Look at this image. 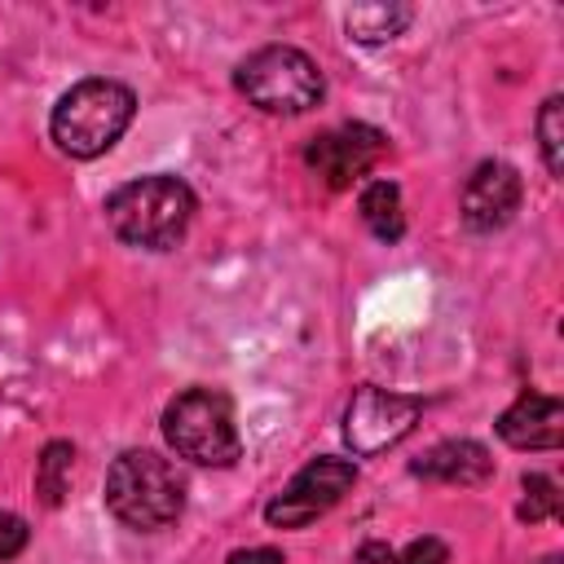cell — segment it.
<instances>
[{
	"label": "cell",
	"instance_id": "5bb4252c",
	"mask_svg": "<svg viewBox=\"0 0 564 564\" xmlns=\"http://www.w3.org/2000/svg\"><path fill=\"white\" fill-rule=\"evenodd\" d=\"M70 467H75V449H70V441H48L44 454L35 458V494H40L44 507H57V502L66 498Z\"/></svg>",
	"mask_w": 564,
	"mask_h": 564
},
{
	"label": "cell",
	"instance_id": "52a82bcc",
	"mask_svg": "<svg viewBox=\"0 0 564 564\" xmlns=\"http://www.w3.org/2000/svg\"><path fill=\"white\" fill-rule=\"evenodd\" d=\"M352 485H357V463H348V458H313L308 467H300L291 476V485L282 494H273L264 502V520L273 529H304L317 516H326Z\"/></svg>",
	"mask_w": 564,
	"mask_h": 564
},
{
	"label": "cell",
	"instance_id": "ba28073f",
	"mask_svg": "<svg viewBox=\"0 0 564 564\" xmlns=\"http://www.w3.org/2000/svg\"><path fill=\"white\" fill-rule=\"evenodd\" d=\"M388 141L383 132H375L370 123H344L335 132H322L308 141L304 163L330 185V189H348L352 181H361L379 159H383Z\"/></svg>",
	"mask_w": 564,
	"mask_h": 564
},
{
	"label": "cell",
	"instance_id": "e0dca14e",
	"mask_svg": "<svg viewBox=\"0 0 564 564\" xmlns=\"http://www.w3.org/2000/svg\"><path fill=\"white\" fill-rule=\"evenodd\" d=\"M26 538H31L26 520H22V516H13V511H0V560H13V555H22Z\"/></svg>",
	"mask_w": 564,
	"mask_h": 564
},
{
	"label": "cell",
	"instance_id": "ffe728a7",
	"mask_svg": "<svg viewBox=\"0 0 564 564\" xmlns=\"http://www.w3.org/2000/svg\"><path fill=\"white\" fill-rule=\"evenodd\" d=\"M361 560H366V564H392L397 555H392L388 546H379V542H366V546H361Z\"/></svg>",
	"mask_w": 564,
	"mask_h": 564
},
{
	"label": "cell",
	"instance_id": "9a60e30c",
	"mask_svg": "<svg viewBox=\"0 0 564 564\" xmlns=\"http://www.w3.org/2000/svg\"><path fill=\"white\" fill-rule=\"evenodd\" d=\"M520 485H524V498H520V507H516V516H520V520L538 524V520H555V516H560V489H555V480H551V476L529 471Z\"/></svg>",
	"mask_w": 564,
	"mask_h": 564
},
{
	"label": "cell",
	"instance_id": "ac0fdd59",
	"mask_svg": "<svg viewBox=\"0 0 564 564\" xmlns=\"http://www.w3.org/2000/svg\"><path fill=\"white\" fill-rule=\"evenodd\" d=\"M445 560H449V551L441 538H414L392 564H445Z\"/></svg>",
	"mask_w": 564,
	"mask_h": 564
},
{
	"label": "cell",
	"instance_id": "5b68a950",
	"mask_svg": "<svg viewBox=\"0 0 564 564\" xmlns=\"http://www.w3.org/2000/svg\"><path fill=\"white\" fill-rule=\"evenodd\" d=\"M238 93L264 110V115H304L322 101L326 93V79L317 70V62L295 48V44H269V48H256L238 75H234Z\"/></svg>",
	"mask_w": 564,
	"mask_h": 564
},
{
	"label": "cell",
	"instance_id": "9c48e42d",
	"mask_svg": "<svg viewBox=\"0 0 564 564\" xmlns=\"http://www.w3.org/2000/svg\"><path fill=\"white\" fill-rule=\"evenodd\" d=\"M520 198H524L520 172L502 159H485L463 185V225L471 234H494L520 212Z\"/></svg>",
	"mask_w": 564,
	"mask_h": 564
},
{
	"label": "cell",
	"instance_id": "277c9868",
	"mask_svg": "<svg viewBox=\"0 0 564 564\" xmlns=\"http://www.w3.org/2000/svg\"><path fill=\"white\" fill-rule=\"evenodd\" d=\"M167 445L198 467H234L242 454L234 405L220 388H185L163 410Z\"/></svg>",
	"mask_w": 564,
	"mask_h": 564
},
{
	"label": "cell",
	"instance_id": "d6986e66",
	"mask_svg": "<svg viewBox=\"0 0 564 564\" xmlns=\"http://www.w3.org/2000/svg\"><path fill=\"white\" fill-rule=\"evenodd\" d=\"M225 564H286V560L273 546H247V551H229Z\"/></svg>",
	"mask_w": 564,
	"mask_h": 564
},
{
	"label": "cell",
	"instance_id": "30bf717a",
	"mask_svg": "<svg viewBox=\"0 0 564 564\" xmlns=\"http://www.w3.org/2000/svg\"><path fill=\"white\" fill-rule=\"evenodd\" d=\"M498 436L511 449H555L564 441V405L551 392H520L502 419H498Z\"/></svg>",
	"mask_w": 564,
	"mask_h": 564
},
{
	"label": "cell",
	"instance_id": "7a4b0ae2",
	"mask_svg": "<svg viewBox=\"0 0 564 564\" xmlns=\"http://www.w3.org/2000/svg\"><path fill=\"white\" fill-rule=\"evenodd\" d=\"M137 97L119 79H79L66 88L48 115V132L62 154L70 159H97L106 154L132 123Z\"/></svg>",
	"mask_w": 564,
	"mask_h": 564
},
{
	"label": "cell",
	"instance_id": "6da1fadb",
	"mask_svg": "<svg viewBox=\"0 0 564 564\" xmlns=\"http://www.w3.org/2000/svg\"><path fill=\"white\" fill-rule=\"evenodd\" d=\"M106 220L119 242L141 251H167L194 220V189L167 172L137 176L106 198Z\"/></svg>",
	"mask_w": 564,
	"mask_h": 564
},
{
	"label": "cell",
	"instance_id": "8fae6325",
	"mask_svg": "<svg viewBox=\"0 0 564 564\" xmlns=\"http://www.w3.org/2000/svg\"><path fill=\"white\" fill-rule=\"evenodd\" d=\"M410 471L436 485H485L494 476V458L480 441H441Z\"/></svg>",
	"mask_w": 564,
	"mask_h": 564
},
{
	"label": "cell",
	"instance_id": "8992f818",
	"mask_svg": "<svg viewBox=\"0 0 564 564\" xmlns=\"http://www.w3.org/2000/svg\"><path fill=\"white\" fill-rule=\"evenodd\" d=\"M419 414H423V401L419 397H401V392L361 383L352 392L348 410H344V445L357 458L383 454V449H392L397 441H405L414 432Z\"/></svg>",
	"mask_w": 564,
	"mask_h": 564
},
{
	"label": "cell",
	"instance_id": "2e32d148",
	"mask_svg": "<svg viewBox=\"0 0 564 564\" xmlns=\"http://www.w3.org/2000/svg\"><path fill=\"white\" fill-rule=\"evenodd\" d=\"M560 110H564L560 97H546L542 110H538V141H542V159H546V172H551V176L564 172V128H560Z\"/></svg>",
	"mask_w": 564,
	"mask_h": 564
},
{
	"label": "cell",
	"instance_id": "7c38bea8",
	"mask_svg": "<svg viewBox=\"0 0 564 564\" xmlns=\"http://www.w3.org/2000/svg\"><path fill=\"white\" fill-rule=\"evenodd\" d=\"M414 9L410 4H352L344 13V31L357 44H388L410 26Z\"/></svg>",
	"mask_w": 564,
	"mask_h": 564
},
{
	"label": "cell",
	"instance_id": "3957f363",
	"mask_svg": "<svg viewBox=\"0 0 564 564\" xmlns=\"http://www.w3.org/2000/svg\"><path fill=\"white\" fill-rule=\"evenodd\" d=\"M106 507L128 529H163L185 511V480L163 454L123 449L106 471Z\"/></svg>",
	"mask_w": 564,
	"mask_h": 564
},
{
	"label": "cell",
	"instance_id": "44dd1931",
	"mask_svg": "<svg viewBox=\"0 0 564 564\" xmlns=\"http://www.w3.org/2000/svg\"><path fill=\"white\" fill-rule=\"evenodd\" d=\"M538 564H560V555H546V560H538Z\"/></svg>",
	"mask_w": 564,
	"mask_h": 564
},
{
	"label": "cell",
	"instance_id": "4fadbf2b",
	"mask_svg": "<svg viewBox=\"0 0 564 564\" xmlns=\"http://www.w3.org/2000/svg\"><path fill=\"white\" fill-rule=\"evenodd\" d=\"M357 212L366 220V229L379 242H397L405 234V212H401V189L392 181H370L357 198Z\"/></svg>",
	"mask_w": 564,
	"mask_h": 564
}]
</instances>
